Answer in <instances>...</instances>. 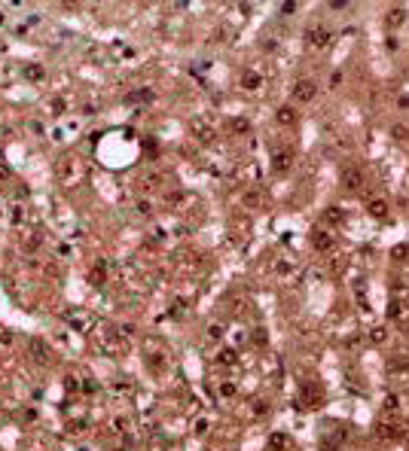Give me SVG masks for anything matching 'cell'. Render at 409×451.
<instances>
[{
	"label": "cell",
	"mask_w": 409,
	"mask_h": 451,
	"mask_svg": "<svg viewBox=\"0 0 409 451\" xmlns=\"http://www.w3.org/2000/svg\"><path fill=\"white\" fill-rule=\"evenodd\" d=\"M391 134H394L397 140H406V137H409V128H406V125H394V128H391Z\"/></svg>",
	"instance_id": "obj_21"
},
{
	"label": "cell",
	"mask_w": 409,
	"mask_h": 451,
	"mask_svg": "<svg viewBox=\"0 0 409 451\" xmlns=\"http://www.w3.org/2000/svg\"><path fill=\"white\" fill-rule=\"evenodd\" d=\"M58 171H61V177H64L67 183H74V180H80V177H83V165H80L77 159H64Z\"/></svg>",
	"instance_id": "obj_8"
},
{
	"label": "cell",
	"mask_w": 409,
	"mask_h": 451,
	"mask_svg": "<svg viewBox=\"0 0 409 451\" xmlns=\"http://www.w3.org/2000/svg\"><path fill=\"white\" fill-rule=\"evenodd\" d=\"M135 211H137L140 217H150V214H153V205H150V198H140V202L135 205Z\"/></svg>",
	"instance_id": "obj_18"
},
{
	"label": "cell",
	"mask_w": 409,
	"mask_h": 451,
	"mask_svg": "<svg viewBox=\"0 0 409 451\" xmlns=\"http://www.w3.org/2000/svg\"><path fill=\"white\" fill-rule=\"evenodd\" d=\"M321 220L327 223V229H330V226H339V223H342V211H339V208H327Z\"/></svg>",
	"instance_id": "obj_16"
},
{
	"label": "cell",
	"mask_w": 409,
	"mask_h": 451,
	"mask_svg": "<svg viewBox=\"0 0 409 451\" xmlns=\"http://www.w3.org/2000/svg\"><path fill=\"white\" fill-rule=\"evenodd\" d=\"M192 131H196V137L202 140V143H214V128H211V125L208 122H192Z\"/></svg>",
	"instance_id": "obj_12"
},
{
	"label": "cell",
	"mask_w": 409,
	"mask_h": 451,
	"mask_svg": "<svg viewBox=\"0 0 409 451\" xmlns=\"http://www.w3.org/2000/svg\"><path fill=\"white\" fill-rule=\"evenodd\" d=\"M293 9H296V3H281V12H284V15H290Z\"/></svg>",
	"instance_id": "obj_26"
},
{
	"label": "cell",
	"mask_w": 409,
	"mask_h": 451,
	"mask_svg": "<svg viewBox=\"0 0 409 451\" xmlns=\"http://www.w3.org/2000/svg\"><path fill=\"white\" fill-rule=\"evenodd\" d=\"M290 165H293V149H290V146H281V149H275V153H272V168H275V171L284 174Z\"/></svg>",
	"instance_id": "obj_7"
},
{
	"label": "cell",
	"mask_w": 409,
	"mask_h": 451,
	"mask_svg": "<svg viewBox=\"0 0 409 451\" xmlns=\"http://www.w3.org/2000/svg\"><path fill=\"white\" fill-rule=\"evenodd\" d=\"M140 189H143V192H153V189H159V177H153V174L140 177Z\"/></svg>",
	"instance_id": "obj_17"
},
{
	"label": "cell",
	"mask_w": 409,
	"mask_h": 451,
	"mask_svg": "<svg viewBox=\"0 0 409 451\" xmlns=\"http://www.w3.org/2000/svg\"><path fill=\"white\" fill-rule=\"evenodd\" d=\"M342 186L348 192H360L367 186V171L360 168V165H345L342 168Z\"/></svg>",
	"instance_id": "obj_1"
},
{
	"label": "cell",
	"mask_w": 409,
	"mask_h": 451,
	"mask_svg": "<svg viewBox=\"0 0 409 451\" xmlns=\"http://www.w3.org/2000/svg\"><path fill=\"white\" fill-rule=\"evenodd\" d=\"M370 338H373V341H385V330H373Z\"/></svg>",
	"instance_id": "obj_25"
},
{
	"label": "cell",
	"mask_w": 409,
	"mask_h": 451,
	"mask_svg": "<svg viewBox=\"0 0 409 451\" xmlns=\"http://www.w3.org/2000/svg\"><path fill=\"white\" fill-rule=\"evenodd\" d=\"M321 390L315 387V384H305L302 390H299V406H305V409H318L321 406Z\"/></svg>",
	"instance_id": "obj_6"
},
{
	"label": "cell",
	"mask_w": 409,
	"mask_h": 451,
	"mask_svg": "<svg viewBox=\"0 0 409 451\" xmlns=\"http://www.w3.org/2000/svg\"><path fill=\"white\" fill-rule=\"evenodd\" d=\"M290 95H293V101H296V104H308L311 98L318 95V86L311 83V80H296V83H293V92H290Z\"/></svg>",
	"instance_id": "obj_3"
},
{
	"label": "cell",
	"mask_w": 409,
	"mask_h": 451,
	"mask_svg": "<svg viewBox=\"0 0 409 451\" xmlns=\"http://www.w3.org/2000/svg\"><path fill=\"white\" fill-rule=\"evenodd\" d=\"M25 77H28V80H43V67H40V64L25 67Z\"/></svg>",
	"instance_id": "obj_19"
},
{
	"label": "cell",
	"mask_w": 409,
	"mask_h": 451,
	"mask_svg": "<svg viewBox=\"0 0 409 451\" xmlns=\"http://www.w3.org/2000/svg\"><path fill=\"white\" fill-rule=\"evenodd\" d=\"M400 314H403V302H397V299H394V302H391V308H388V317H391V320H397Z\"/></svg>",
	"instance_id": "obj_20"
},
{
	"label": "cell",
	"mask_w": 409,
	"mask_h": 451,
	"mask_svg": "<svg viewBox=\"0 0 409 451\" xmlns=\"http://www.w3.org/2000/svg\"><path fill=\"white\" fill-rule=\"evenodd\" d=\"M156 98V92L153 89H135V92H129L126 95V104H150Z\"/></svg>",
	"instance_id": "obj_10"
},
{
	"label": "cell",
	"mask_w": 409,
	"mask_h": 451,
	"mask_svg": "<svg viewBox=\"0 0 409 451\" xmlns=\"http://www.w3.org/2000/svg\"><path fill=\"white\" fill-rule=\"evenodd\" d=\"M263 86V77L260 73H254V70H248L245 77H242V89H248V92H254V89H260Z\"/></svg>",
	"instance_id": "obj_15"
},
{
	"label": "cell",
	"mask_w": 409,
	"mask_h": 451,
	"mask_svg": "<svg viewBox=\"0 0 409 451\" xmlns=\"http://www.w3.org/2000/svg\"><path fill=\"white\" fill-rule=\"evenodd\" d=\"M3 183H9V171H6V168H0V186H3Z\"/></svg>",
	"instance_id": "obj_27"
},
{
	"label": "cell",
	"mask_w": 409,
	"mask_h": 451,
	"mask_svg": "<svg viewBox=\"0 0 409 451\" xmlns=\"http://www.w3.org/2000/svg\"><path fill=\"white\" fill-rule=\"evenodd\" d=\"M385 412H388V415L397 412V396H388V399H385Z\"/></svg>",
	"instance_id": "obj_23"
},
{
	"label": "cell",
	"mask_w": 409,
	"mask_h": 451,
	"mask_svg": "<svg viewBox=\"0 0 409 451\" xmlns=\"http://www.w3.org/2000/svg\"><path fill=\"white\" fill-rule=\"evenodd\" d=\"M229 128H232V131H242V134H245V131H248V122H245V119H232V125H229Z\"/></svg>",
	"instance_id": "obj_22"
},
{
	"label": "cell",
	"mask_w": 409,
	"mask_h": 451,
	"mask_svg": "<svg viewBox=\"0 0 409 451\" xmlns=\"http://www.w3.org/2000/svg\"><path fill=\"white\" fill-rule=\"evenodd\" d=\"M367 214L376 217V220H385V217L391 214V208H388V202H385L382 195H376V198H370V202H367Z\"/></svg>",
	"instance_id": "obj_9"
},
{
	"label": "cell",
	"mask_w": 409,
	"mask_h": 451,
	"mask_svg": "<svg viewBox=\"0 0 409 451\" xmlns=\"http://www.w3.org/2000/svg\"><path fill=\"white\" fill-rule=\"evenodd\" d=\"M275 122L278 125H296V110L287 104V107H278L275 110Z\"/></svg>",
	"instance_id": "obj_13"
},
{
	"label": "cell",
	"mask_w": 409,
	"mask_h": 451,
	"mask_svg": "<svg viewBox=\"0 0 409 451\" xmlns=\"http://www.w3.org/2000/svg\"><path fill=\"white\" fill-rule=\"evenodd\" d=\"M305 40H308V46H315V49H327L330 40H333V34L327 28H321V24H311V28L305 31Z\"/></svg>",
	"instance_id": "obj_4"
},
{
	"label": "cell",
	"mask_w": 409,
	"mask_h": 451,
	"mask_svg": "<svg viewBox=\"0 0 409 451\" xmlns=\"http://www.w3.org/2000/svg\"><path fill=\"white\" fill-rule=\"evenodd\" d=\"M220 363H235V350H220Z\"/></svg>",
	"instance_id": "obj_24"
},
{
	"label": "cell",
	"mask_w": 409,
	"mask_h": 451,
	"mask_svg": "<svg viewBox=\"0 0 409 451\" xmlns=\"http://www.w3.org/2000/svg\"><path fill=\"white\" fill-rule=\"evenodd\" d=\"M311 247H315L318 253H327V250L336 247V238L330 235V229H315L311 232Z\"/></svg>",
	"instance_id": "obj_5"
},
{
	"label": "cell",
	"mask_w": 409,
	"mask_h": 451,
	"mask_svg": "<svg viewBox=\"0 0 409 451\" xmlns=\"http://www.w3.org/2000/svg\"><path fill=\"white\" fill-rule=\"evenodd\" d=\"M376 436L385 439V442H394V439H403L406 430H403L400 421H379V424H376Z\"/></svg>",
	"instance_id": "obj_2"
},
{
	"label": "cell",
	"mask_w": 409,
	"mask_h": 451,
	"mask_svg": "<svg viewBox=\"0 0 409 451\" xmlns=\"http://www.w3.org/2000/svg\"><path fill=\"white\" fill-rule=\"evenodd\" d=\"M403 21H406V9H403V6H391V9H388V15H385V24H388L391 31H397Z\"/></svg>",
	"instance_id": "obj_11"
},
{
	"label": "cell",
	"mask_w": 409,
	"mask_h": 451,
	"mask_svg": "<svg viewBox=\"0 0 409 451\" xmlns=\"http://www.w3.org/2000/svg\"><path fill=\"white\" fill-rule=\"evenodd\" d=\"M31 357H37L40 363H49V347H46L40 338H37V341H31Z\"/></svg>",
	"instance_id": "obj_14"
}]
</instances>
